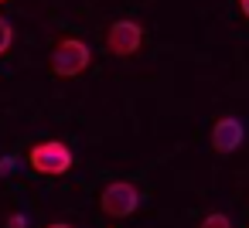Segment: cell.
Here are the masks:
<instances>
[{
  "instance_id": "8",
  "label": "cell",
  "mask_w": 249,
  "mask_h": 228,
  "mask_svg": "<svg viewBox=\"0 0 249 228\" xmlns=\"http://www.w3.org/2000/svg\"><path fill=\"white\" fill-rule=\"evenodd\" d=\"M239 7H242V14L249 17V0H239Z\"/></svg>"
},
{
  "instance_id": "6",
  "label": "cell",
  "mask_w": 249,
  "mask_h": 228,
  "mask_svg": "<svg viewBox=\"0 0 249 228\" xmlns=\"http://www.w3.org/2000/svg\"><path fill=\"white\" fill-rule=\"evenodd\" d=\"M11 41H14V28H11V21L0 17V55L11 48Z\"/></svg>"
},
{
  "instance_id": "3",
  "label": "cell",
  "mask_w": 249,
  "mask_h": 228,
  "mask_svg": "<svg viewBox=\"0 0 249 228\" xmlns=\"http://www.w3.org/2000/svg\"><path fill=\"white\" fill-rule=\"evenodd\" d=\"M140 204V191L130 184V180H113L103 187L99 194V208L109 214V218H130Z\"/></svg>"
},
{
  "instance_id": "7",
  "label": "cell",
  "mask_w": 249,
  "mask_h": 228,
  "mask_svg": "<svg viewBox=\"0 0 249 228\" xmlns=\"http://www.w3.org/2000/svg\"><path fill=\"white\" fill-rule=\"evenodd\" d=\"M201 228H232V221H229L225 214H218V211H215V214H208V218L201 221Z\"/></svg>"
},
{
  "instance_id": "4",
  "label": "cell",
  "mask_w": 249,
  "mask_h": 228,
  "mask_svg": "<svg viewBox=\"0 0 249 228\" xmlns=\"http://www.w3.org/2000/svg\"><path fill=\"white\" fill-rule=\"evenodd\" d=\"M106 45H109L113 55L130 58V55H137L140 45H143V28H140L137 21H116V24L109 28V34H106Z\"/></svg>"
},
{
  "instance_id": "1",
  "label": "cell",
  "mask_w": 249,
  "mask_h": 228,
  "mask_svg": "<svg viewBox=\"0 0 249 228\" xmlns=\"http://www.w3.org/2000/svg\"><path fill=\"white\" fill-rule=\"evenodd\" d=\"M89 45L86 41H79V38H62L58 45H55V51H52V72L58 75V79H75V75H82L86 68H89Z\"/></svg>"
},
{
  "instance_id": "9",
  "label": "cell",
  "mask_w": 249,
  "mask_h": 228,
  "mask_svg": "<svg viewBox=\"0 0 249 228\" xmlns=\"http://www.w3.org/2000/svg\"><path fill=\"white\" fill-rule=\"evenodd\" d=\"M48 228H72V225H65V221H55V225H48Z\"/></svg>"
},
{
  "instance_id": "2",
  "label": "cell",
  "mask_w": 249,
  "mask_h": 228,
  "mask_svg": "<svg viewBox=\"0 0 249 228\" xmlns=\"http://www.w3.org/2000/svg\"><path fill=\"white\" fill-rule=\"evenodd\" d=\"M28 160H31V170L48 174V177H55V174H69V170H72V150H69L62 140L35 143L31 153H28Z\"/></svg>"
},
{
  "instance_id": "5",
  "label": "cell",
  "mask_w": 249,
  "mask_h": 228,
  "mask_svg": "<svg viewBox=\"0 0 249 228\" xmlns=\"http://www.w3.org/2000/svg\"><path fill=\"white\" fill-rule=\"evenodd\" d=\"M242 123L235 119V116H222L215 126H212V147L218 150V153H232V150H239V143H242Z\"/></svg>"
}]
</instances>
